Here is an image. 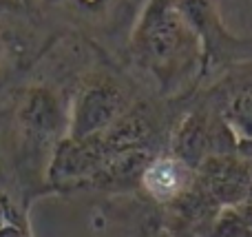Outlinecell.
<instances>
[{
	"mask_svg": "<svg viewBox=\"0 0 252 237\" xmlns=\"http://www.w3.org/2000/svg\"><path fill=\"white\" fill-rule=\"evenodd\" d=\"M144 184L157 200H170L184 189V169L173 160H155L144 173Z\"/></svg>",
	"mask_w": 252,
	"mask_h": 237,
	"instance_id": "3957f363",
	"label": "cell"
},
{
	"mask_svg": "<svg viewBox=\"0 0 252 237\" xmlns=\"http://www.w3.org/2000/svg\"><path fill=\"white\" fill-rule=\"evenodd\" d=\"M2 53H4V42H2V38H0V60H2Z\"/></svg>",
	"mask_w": 252,
	"mask_h": 237,
	"instance_id": "8992f818",
	"label": "cell"
},
{
	"mask_svg": "<svg viewBox=\"0 0 252 237\" xmlns=\"http://www.w3.org/2000/svg\"><path fill=\"white\" fill-rule=\"evenodd\" d=\"M122 106V96L113 84L95 82L87 87L73 102L69 118V137L84 140L93 137L115 120Z\"/></svg>",
	"mask_w": 252,
	"mask_h": 237,
	"instance_id": "6da1fadb",
	"label": "cell"
},
{
	"mask_svg": "<svg viewBox=\"0 0 252 237\" xmlns=\"http://www.w3.org/2000/svg\"><path fill=\"white\" fill-rule=\"evenodd\" d=\"M18 222H25V220L20 217V213H18L16 204L11 202V198L4 191H0V226L18 224Z\"/></svg>",
	"mask_w": 252,
	"mask_h": 237,
	"instance_id": "277c9868",
	"label": "cell"
},
{
	"mask_svg": "<svg viewBox=\"0 0 252 237\" xmlns=\"http://www.w3.org/2000/svg\"><path fill=\"white\" fill-rule=\"evenodd\" d=\"M84 4H100V2H104V0H82Z\"/></svg>",
	"mask_w": 252,
	"mask_h": 237,
	"instance_id": "5b68a950",
	"label": "cell"
},
{
	"mask_svg": "<svg viewBox=\"0 0 252 237\" xmlns=\"http://www.w3.org/2000/svg\"><path fill=\"white\" fill-rule=\"evenodd\" d=\"M62 122H64L62 106L53 91H49L47 87H33L27 91L18 106V124L22 135L33 142V146L51 140L60 131Z\"/></svg>",
	"mask_w": 252,
	"mask_h": 237,
	"instance_id": "7a4b0ae2",
	"label": "cell"
}]
</instances>
